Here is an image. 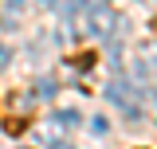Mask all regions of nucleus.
<instances>
[{"label": "nucleus", "instance_id": "6", "mask_svg": "<svg viewBox=\"0 0 157 149\" xmlns=\"http://www.w3.org/2000/svg\"><path fill=\"white\" fill-rule=\"evenodd\" d=\"M8 59H12V55H8V47H4V43H0V71H4V67H8Z\"/></svg>", "mask_w": 157, "mask_h": 149}, {"label": "nucleus", "instance_id": "2", "mask_svg": "<svg viewBox=\"0 0 157 149\" xmlns=\"http://www.w3.org/2000/svg\"><path fill=\"white\" fill-rule=\"evenodd\" d=\"M118 28H122V24H118L114 12H106V8H94V12H90V32H94V36H114Z\"/></svg>", "mask_w": 157, "mask_h": 149}, {"label": "nucleus", "instance_id": "5", "mask_svg": "<svg viewBox=\"0 0 157 149\" xmlns=\"http://www.w3.org/2000/svg\"><path fill=\"white\" fill-rule=\"evenodd\" d=\"M36 94H39V98H51V94H55V82H39Z\"/></svg>", "mask_w": 157, "mask_h": 149}, {"label": "nucleus", "instance_id": "7", "mask_svg": "<svg viewBox=\"0 0 157 149\" xmlns=\"http://www.w3.org/2000/svg\"><path fill=\"white\" fill-rule=\"evenodd\" d=\"M47 149H75V145H67V141H51Z\"/></svg>", "mask_w": 157, "mask_h": 149}, {"label": "nucleus", "instance_id": "3", "mask_svg": "<svg viewBox=\"0 0 157 149\" xmlns=\"http://www.w3.org/2000/svg\"><path fill=\"white\" fill-rule=\"evenodd\" d=\"M137 74H157V47L153 43H145L137 51Z\"/></svg>", "mask_w": 157, "mask_h": 149}, {"label": "nucleus", "instance_id": "4", "mask_svg": "<svg viewBox=\"0 0 157 149\" xmlns=\"http://www.w3.org/2000/svg\"><path fill=\"white\" fill-rule=\"evenodd\" d=\"M4 130H8V133H20V130H24V118H8Z\"/></svg>", "mask_w": 157, "mask_h": 149}, {"label": "nucleus", "instance_id": "1", "mask_svg": "<svg viewBox=\"0 0 157 149\" xmlns=\"http://www.w3.org/2000/svg\"><path fill=\"white\" fill-rule=\"evenodd\" d=\"M106 98H110L126 118H141V94H137L126 78H114V82L106 86Z\"/></svg>", "mask_w": 157, "mask_h": 149}, {"label": "nucleus", "instance_id": "9", "mask_svg": "<svg viewBox=\"0 0 157 149\" xmlns=\"http://www.w3.org/2000/svg\"><path fill=\"white\" fill-rule=\"evenodd\" d=\"M43 4H55V0H43Z\"/></svg>", "mask_w": 157, "mask_h": 149}, {"label": "nucleus", "instance_id": "8", "mask_svg": "<svg viewBox=\"0 0 157 149\" xmlns=\"http://www.w3.org/2000/svg\"><path fill=\"white\" fill-rule=\"evenodd\" d=\"M20 4H24V0H8V8H20Z\"/></svg>", "mask_w": 157, "mask_h": 149}]
</instances>
